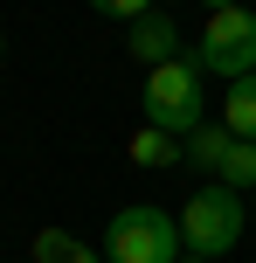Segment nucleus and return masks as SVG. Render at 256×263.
Segmentation results:
<instances>
[{
	"label": "nucleus",
	"instance_id": "10",
	"mask_svg": "<svg viewBox=\"0 0 256 263\" xmlns=\"http://www.w3.org/2000/svg\"><path fill=\"white\" fill-rule=\"evenodd\" d=\"M215 180L235 187V194H249V187H256V139H235V145H229V159H222Z\"/></svg>",
	"mask_w": 256,
	"mask_h": 263
},
{
	"label": "nucleus",
	"instance_id": "4",
	"mask_svg": "<svg viewBox=\"0 0 256 263\" xmlns=\"http://www.w3.org/2000/svg\"><path fill=\"white\" fill-rule=\"evenodd\" d=\"M194 63L215 69V77H229V83L249 77V69H256V14H249V7H222V14H208Z\"/></svg>",
	"mask_w": 256,
	"mask_h": 263
},
{
	"label": "nucleus",
	"instance_id": "15",
	"mask_svg": "<svg viewBox=\"0 0 256 263\" xmlns=\"http://www.w3.org/2000/svg\"><path fill=\"white\" fill-rule=\"evenodd\" d=\"M97 263H111V256H97Z\"/></svg>",
	"mask_w": 256,
	"mask_h": 263
},
{
	"label": "nucleus",
	"instance_id": "8",
	"mask_svg": "<svg viewBox=\"0 0 256 263\" xmlns=\"http://www.w3.org/2000/svg\"><path fill=\"white\" fill-rule=\"evenodd\" d=\"M222 125H229L235 139H256V69L229 83V97H222Z\"/></svg>",
	"mask_w": 256,
	"mask_h": 263
},
{
	"label": "nucleus",
	"instance_id": "9",
	"mask_svg": "<svg viewBox=\"0 0 256 263\" xmlns=\"http://www.w3.org/2000/svg\"><path fill=\"white\" fill-rule=\"evenodd\" d=\"M28 256L35 263H97L90 250H83L69 229H35V242H28Z\"/></svg>",
	"mask_w": 256,
	"mask_h": 263
},
{
	"label": "nucleus",
	"instance_id": "5",
	"mask_svg": "<svg viewBox=\"0 0 256 263\" xmlns=\"http://www.w3.org/2000/svg\"><path fill=\"white\" fill-rule=\"evenodd\" d=\"M125 49H132V63H139V69L173 63V55H180V21H173V14H160V7L139 14V21L125 28Z\"/></svg>",
	"mask_w": 256,
	"mask_h": 263
},
{
	"label": "nucleus",
	"instance_id": "11",
	"mask_svg": "<svg viewBox=\"0 0 256 263\" xmlns=\"http://www.w3.org/2000/svg\"><path fill=\"white\" fill-rule=\"evenodd\" d=\"M90 7H97V14H111V21H125V28H132L139 14H152V0H90Z\"/></svg>",
	"mask_w": 256,
	"mask_h": 263
},
{
	"label": "nucleus",
	"instance_id": "7",
	"mask_svg": "<svg viewBox=\"0 0 256 263\" xmlns=\"http://www.w3.org/2000/svg\"><path fill=\"white\" fill-rule=\"evenodd\" d=\"M229 145H235V132H229V125H194V132H187V166H201V173H222Z\"/></svg>",
	"mask_w": 256,
	"mask_h": 263
},
{
	"label": "nucleus",
	"instance_id": "6",
	"mask_svg": "<svg viewBox=\"0 0 256 263\" xmlns=\"http://www.w3.org/2000/svg\"><path fill=\"white\" fill-rule=\"evenodd\" d=\"M173 159H187V139H173V132H160V125H139L132 132V166H173Z\"/></svg>",
	"mask_w": 256,
	"mask_h": 263
},
{
	"label": "nucleus",
	"instance_id": "1",
	"mask_svg": "<svg viewBox=\"0 0 256 263\" xmlns=\"http://www.w3.org/2000/svg\"><path fill=\"white\" fill-rule=\"evenodd\" d=\"M243 222H249L243 194H235V187H222V180H208L201 194H187V208H180V242H187V256L222 263L235 242H243Z\"/></svg>",
	"mask_w": 256,
	"mask_h": 263
},
{
	"label": "nucleus",
	"instance_id": "3",
	"mask_svg": "<svg viewBox=\"0 0 256 263\" xmlns=\"http://www.w3.org/2000/svg\"><path fill=\"white\" fill-rule=\"evenodd\" d=\"M104 256H111V263H180V256H187V242H180V215L146 208V201L118 208L111 229H104Z\"/></svg>",
	"mask_w": 256,
	"mask_h": 263
},
{
	"label": "nucleus",
	"instance_id": "14",
	"mask_svg": "<svg viewBox=\"0 0 256 263\" xmlns=\"http://www.w3.org/2000/svg\"><path fill=\"white\" fill-rule=\"evenodd\" d=\"M0 55H7V35H0Z\"/></svg>",
	"mask_w": 256,
	"mask_h": 263
},
{
	"label": "nucleus",
	"instance_id": "12",
	"mask_svg": "<svg viewBox=\"0 0 256 263\" xmlns=\"http://www.w3.org/2000/svg\"><path fill=\"white\" fill-rule=\"evenodd\" d=\"M201 7H208V14H222V7H243V0H201Z\"/></svg>",
	"mask_w": 256,
	"mask_h": 263
},
{
	"label": "nucleus",
	"instance_id": "2",
	"mask_svg": "<svg viewBox=\"0 0 256 263\" xmlns=\"http://www.w3.org/2000/svg\"><path fill=\"white\" fill-rule=\"evenodd\" d=\"M146 125L173 132V139H187L194 125H208V90H201V63H187V55H173V63L146 69Z\"/></svg>",
	"mask_w": 256,
	"mask_h": 263
},
{
	"label": "nucleus",
	"instance_id": "13",
	"mask_svg": "<svg viewBox=\"0 0 256 263\" xmlns=\"http://www.w3.org/2000/svg\"><path fill=\"white\" fill-rule=\"evenodd\" d=\"M180 263H208V256H180Z\"/></svg>",
	"mask_w": 256,
	"mask_h": 263
}]
</instances>
